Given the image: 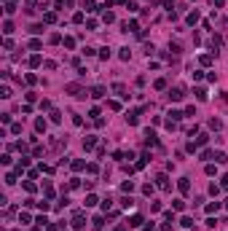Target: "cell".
<instances>
[{
    "instance_id": "obj_1",
    "label": "cell",
    "mask_w": 228,
    "mask_h": 231,
    "mask_svg": "<svg viewBox=\"0 0 228 231\" xmlns=\"http://www.w3.org/2000/svg\"><path fill=\"white\" fill-rule=\"evenodd\" d=\"M67 92L75 94V97H83V92H80V86H78V83H67Z\"/></svg>"
},
{
    "instance_id": "obj_2",
    "label": "cell",
    "mask_w": 228,
    "mask_h": 231,
    "mask_svg": "<svg viewBox=\"0 0 228 231\" xmlns=\"http://www.w3.org/2000/svg\"><path fill=\"white\" fill-rule=\"evenodd\" d=\"M156 183H158V188H164V191L169 188V180H167V175H158V178H156Z\"/></svg>"
},
{
    "instance_id": "obj_3",
    "label": "cell",
    "mask_w": 228,
    "mask_h": 231,
    "mask_svg": "<svg viewBox=\"0 0 228 231\" xmlns=\"http://www.w3.org/2000/svg\"><path fill=\"white\" fill-rule=\"evenodd\" d=\"M113 92H115V94H121V97H129L126 89H124V83H113Z\"/></svg>"
},
{
    "instance_id": "obj_4",
    "label": "cell",
    "mask_w": 228,
    "mask_h": 231,
    "mask_svg": "<svg viewBox=\"0 0 228 231\" xmlns=\"http://www.w3.org/2000/svg\"><path fill=\"white\" fill-rule=\"evenodd\" d=\"M169 97H172L174 102H177V99H182L185 94H182V89H172V92H169Z\"/></svg>"
},
{
    "instance_id": "obj_5",
    "label": "cell",
    "mask_w": 228,
    "mask_h": 231,
    "mask_svg": "<svg viewBox=\"0 0 228 231\" xmlns=\"http://www.w3.org/2000/svg\"><path fill=\"white\" fill-rule=\"evenodd\" d=\"M102 94H105V86H94V89H91V97H97V99H99Z\"/></svg>"
},
{
    "instance_id": "obj_6",
    "label": "cell",
    "mask_w": 228,
    "mask_h": 231,
    "mask_svg": "<svg viewBox=\"0 0 228 231\" xmlns=\"http://www.w3.org/2000/svg\"><path fill=\"white\" fill-rule=\"evenodd\" d=\"M180 191H182V193L191 191V183H188V178H182V180H180Z\"/></svg>"
},
{
    "instance_id": "obj_7",
    "label": "cell",
    "mask_w": 228,
    "mask_h": 231,
    "mask_svg": "<svg viewBox=\"0 0 228 231\" xmlns=\"http://www.w3.org/2000/svg\"><path fill=\"white\" fill-rule=\"evenodd\" d=\"M94 143H97L94 137H86V140H83V148H86V151H91V148H94Z\"/></svg>"
},
{
    "instance_id": "obj_8",
    "label": "cell",
    "mask_w": 228,
    "mask_h": 231,
    "mask_svg": "<svg viewBox=\"0 0 228 231\" xmlns=\"http://www.w3.org/2000/svg\"><path fill=\"white\" fill-rule=\"evenodd\" d=\"M35 129H38V132H46V121L38 118V121H35Z\"/></svg>"
},
{
    "instance_id": "obj_9",
    "label": "cell",
    "mask_w": 228,
    "mask_h": 231,
    "mask_svg": "<svg viewBox=\"0 0 228 231\" xmlns=\"http://www.w3.org/2000/svg\"><path fill=\"white\" fill-rule=\"evenodd\" d=\"M215 161H217V164H226L228 158H226V153H215Z\"/></svg>"
},
{
    "instance_id": "obj_10",
    "label": "cell",
    "mask_w": 228,
    "mask_h": 231,
    "mask_svg": "<svg viewBox=\"0 0 228 231\" xmlns=\"http://www.w3.org/2000/svg\"><path fill=\"white\" fill-rule=\"evenodd\" d=\"M196 22H199V13H196V11L188 13V24H196Z\"/></svg>"
},
{
    "instance_id": "obj_11",
    "label": "cell",
    "mask_w": 228,
    "mask_h": 231,
    "mask_svg": "<svg viewBox=\"0 0 228 231\" xmlns=\"http://www.w3.org/2000/svg\"><path fill=\"white\" fill-rule=\"evenodd\" d=\"M83 8H86V11H97V8H94V0H83Z\"/></svg>"
},
{
    "instance_id": "obj_12",
    "label": "cell",
    "mask_w": 228,
    "mask_h": 231,
    "mask_svg": "<svg viewBox=\"0 0 228 231\" xmlns=\"http://www.w3.org/2000/svg\"><path fill=\"white\" fill-rule=\"evenodd\" d=\"M209 126H212V129H220L223 124H220V121H217V118H209Z\"/></svg>"
},
{
    "instance_id": "obj_13",
    "label": "cell",
    "mask_w": 228,
    "mask_h": 231,
    "mask_svg": "<svg viewBox=\"0 0 228 231\" xmlns=\"http://www.w3.org/2000/svg\"><path fill=\"white\" fill-rule=\"evenodd\" d=\"M94 204H97V196H94V193H91V196L86 199V207H94Z\"/></svg>"
},
{
    "instance_id": "obj_14",
    "label": "cell",
    "mask_w": 228,
    "mask_h": 231,
    "mask_svg": "<svg viewBox=\"0 0 228 231\" xmlns=\"http://www.w3.org/2000/svg\"><path fill=\"white\" fill-rule=\"evenodd\" d=\"M220 185H223V188H228V175H223V178H220Z\"/></svg>"
},
{
    "instance_id": "obj_15",
    "label": "cell",
    "mask_w": 228,
    "mask_h": 231,
    "mask_svg": "<svg viewBox=\"0 0 228 231\" xmlns=\"http://www.w3.org/2000/svg\"><path fill=\"white\" fill-rule=\"evenodd\" d=\"M212 6H223V0H212Z\"/></svg>"
}]
</instances>
